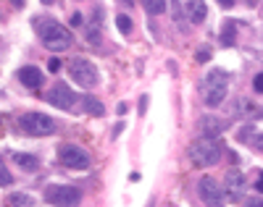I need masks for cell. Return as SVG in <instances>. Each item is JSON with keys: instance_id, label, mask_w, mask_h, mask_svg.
<instances>
[{"instance_id": "3957f363", "label": "cell", "mask_w": 263, "mask_h": 207, "mask_svg": "<svg viewBox=\"0 0 263 207\" xmlns=\"http://www.w3.org/2000/svg\"><path fill=\"white\" fill-rule=\"evenodd\" d=\"M227 79L229 76H227V71H221V68H211V71L205 74L200 92H203V100H205L208 108H218L227 100V92H229Z\"/></svg>"}, {"instance_id": "52a82bcc", "label": "cell", "mask_w": 263, "mask_h": 207, "mask_svg": "<svg viewBox=\"0 0 263 207\" xmlns=\"http://www.w3.org/2000/svg\"><path fill=\"white\" fill-rule=\"evenodd\" d=\"M197 192H200V199L208 204V207H224V189L213 176H203L200 183H197Z\"/></svg>"}, {"instance_id": "5b68a950", "label": "cell", "mask_w": 263, "mask_h": 207, "mask_svg": "<svg viewBox=\"0 0 263 207\" xmlns=\"http://www.w3.org/2000/svg\"><path fill=\"white\" fill-rule=\"evenodd\" d=\"M69 76L74 79V84H79L84 89H92L98 84V68L87 58H74L69 63Z\"/></svg>"}, {"instance_id": "30bf717a", "label": "cell", "mask_w": 263, "mask_h": 207, "mask_svg": "<svg viewBox=\"0 0 263 207\" xmlns=\"http://www.w3.org/2000/svg\"><path fill=\"white\" fill-rule=\"evenodd\" d=\"M224 189L229 192V199H239V197H242V192H245V176H242V171H237V168L227 171Z\"/></svg>"}, {"instance_id": "484cf974", "label": "cell", "mask_w": 263, "mask_h": 207, "mask_svg": "<svg viewBox=\"0 0 263 207\" xmlns=\"http://www.w3.org/2000/svg\"><path fill=\"white\" fill-rule=\"evenodd\" d=\"M195 60H197V63H205V60H211V50H197Z\"/></svg>"}, {"instance_id": "cb8c5ba5", "label": "cell", "mask_w": 263, "mask_h": 207, "mask_svg": "<svg viewBox=\"0 0 263 207\" xmlns=\"http://www.w3.org/2000/svg\"><path fill=\"white\" fill-rule=\"evenodd\" d=\"M48 71H50V74H58V71H61V60H58V58H50V60H48Z\"/></svg>"}, {"instance_id": "9c48e42d", "label": "cell", "mask_w": 263, "mask_h": 207, "mask_svg": "<svg viewBox=\"0 0 263 207\" xmlns=\"http://www.w3.org/2000/svg\"><path fill=\"white\" fill-rule=\"evenodd\" d=\"M48 102L55 105V108H61V110H71L74 102H77V95H74V92L66 87V84H55V87L48 92Z\"/></svg>"}, {"instance_id": "ba28073f", "label": "cell", "mask_w": 263, "mask_h": 207, "mask_svg": "<svg viewBox=\"0 0 263 207\" xmlns=\"http://www.w3.org/2000/svg\"><path fill=\"white\" fill-rule=\"evenodd\" d=\"M58 157H61V163L66 168H71V171H87L90 168V155H87L82 147H77V144H63Z\"/></svg>"}, {"instance_id": "f1b7e54d", "label": "cell", "mask_w": 263, "mask_h": 207, "mask_svg": "<svg viewBox=\"0 0 263 207\" xmlns=\"http://www.w3.org/2000/svg\"><path fill=\"white\" fill-rule=\"evenodd\" d=\"M218 6L229 11V8H234V0H218Z\"/></svg>"}, {"instance_id": "5bb4252c", "label": "cell", "mask_w": 263, "mask_h": 207, "mask_svg": "<svg viewBox=\"0 0 263 207\" xmlns=\"http://www.w3.org/2000/svg\"><path fill=\"white\" fill-rule=\"evenodd\" d=\"M187 16H190L192 24H200V21L208 16L205 0H187Z\"/></svg>"}, {"instance_id": "4fadbf2b", "label": "cell", "mask_w": 263, "mask_h": 207, "mask_svg": "<svg viewBox=\"0 0 263 207\" xmlns=\"http://www.w3.org/2000/svg\"><path fill=\"white\" fill-rule=\"evenodd\" d=\"M218 42H221V48H232L237 42V21L229 18L221 24V32H218Z\"/></svg>"}, {"instance_id": "83f0119b", "label": "cell", "mask_w": 263, "mask_h": 207, "mask_svg": "<svg viewBox=\"0 0 263 207\" xmlns=\"http://www.w3.org/2000/svg\"><path fill=\"white\" fill-rule=\"evenodd\" d=\"M71 27H82V13H74L71 16Z\"/></svg>"}, {"instance_id": "ffe728a7", "label": "cell", "mask_w": 263, "mask_h": 207, "mask_svg": "<svg viewBox=\"0 0 263 207\" xmlns=\"http://www.w3.org/2000/svg\"><path fill=\"white\" fill-rule=\"evenodd\" d=\"M11 183H13V178H11V171H8L3 163H0V187H11Z\"/></svg>"}, {"instance_id": "d6986e66", "label": "cell", "mask_w": 263, "mask_h": 207, "mask_svg": "<svg viewBox=\"0 0 263 207\" xmlns=\"http://www.w3.org/2000/svg\"><path fill=\"white\" fill-rule=\"evenodd\" d=\"M116 27H119L121 34H129V32H132V18H129L126 13H119V16H116Z\"/></svg>"}, {"instance_id": "2e32d148", "label": "cell", "mask_w": 263, "mask_h": 207, "mask_svg": "<svg viewBox=\"0 0 263 207\" xmlns=\"http://www.w3.org/2000/svg\"><path fill=\"white\" fill-rule=\"evenodd\" d=\"M3 202H6V207H34V199L24 192H11Z\"/></svg>"}, {"instance_id": "8fae6325", "label": "cell", "mask_w": 263, "mask_h": 207, "mask_svg": "<svg viewBox=\"0 0 263 207\" xmlns=\"http://www.w3.org/2000/svg\"><path fill=\"white\" fill-rule=\"evenodd\" d=\"M197 126H200V131H203V136H208V139H218V136L224 134V123L218 121V118H213V116H203L200 121H197Z\"/></svg>"}, {"instance_id": "4316f807", "label": "cell", "mask_w": 263, "mask_h": 207, "mask_svg": "<svg viewBox=\"0 0 263 207\" xmlns=\"http://www.w3.org/2000/svg\"><path fill=\"white\" fill-rule=\"evenodd\" d=\"M245 207H263V199H258V197H255V199H248Z\"/></svg>"}, {"instance_id": "603a6c76", "label": "cell", "mask_w": 263, "mask_h": 207, "mask_svg": "<svg viewBox=\"0 0 263 207\" xmlns=\"http://www.w3.org/2000/svg\"><path fill=\"white\" fill-rule=\"evenodd\" d=\"M253 89L258 92V95H263V71L255 74V79H253Z\"/></svg>"}, {"instance_id": "7c38bea8", "label": "cell", "mask_w": 263, "mask_h": 207, "mask_svg": "<svg viewBox=\"0 0 263 207\" xmlns=\"http://www.w3.org/2000/svg\"><path fill=\"white\" fill-rule=\"evenodd\" d=\"M18 81L29 89H37V87H42V71L34 66H24V68H18Z\"/></svg>"}, {"instance_id": "ac0fdd59", "label": "cell", "mask_w": 263, "mask_h": 207, "mask_svg": "<svg viewBox=\"0 0 263 207\" xmlns=\"http://www.w3.org/2000/svg\"><path fill=\"white\" fill-rule=\"evenodd\" d=\"M168 6V0H142V8L150 13V16H161Z\"/></svg>"}, {"instance_id": "277c9868", "label": "cell", "mask_w": 263, "mask_h": 207, "mask_svg": "<svg viewBox=\"0 0 263 207\" xmlns=\"http://www.w3.org/2000/svg\"><path fill=\"white\" fill-rule=\"evenodd\" d=\"M18 126L32 136H50L58 129V123L50 116H45V113H24V116L18 118Z\"/></svg>"}, {"instance_id": "1f68e13d", "label": "cell", "mask_w": 263, "mask_h": 207, "mask_svg": "<svg viewBox=\"0 0 263 207\" xmlns=\"http://www.w3.org/2000/svg\"><path fill=\"white\" fill-rule=\"evenodd\" d=\"M24 3H27V0H11L13 8H24Z\"/></svg>"}, {"instance_id": "7a4b0ae2", "label": "cell", "mask_w": 263, "mask_h": 207, "mask_svg": "<svg viewBox=\"0 0 263 207\" xmlns=\"http://www.w3.org/2000/svg\"><path fill=\"white\" fill-rule=\"evenodd\" d=\"M224 155V142L221 139H208V136H200L190 144V160L197 168H208L216 165Z\"/></svg>"}, {"instance_id": "4dcf8cb0", "label": "cell", "mask_w": 263, "mask_h": 207, "mask_svg": "<svg viewBox=\"0 0 263 207\" xmlns=\"http://www.w3.org/2000/svg\"><path fill=\"white\" fill-rule=\"evenodd\" d=\"M145 110H147V95L140 100V113H145Z\"/></svg>"}, {"instance_id": "836d02e7", "label": "cell", "mask_w": 263, "mask_h": 207, "mask_svg": "<svg viewBox=\"0 0 263 207\" xmlns=\"http://www.w3.org/2000/svg\"><path fill=\"white\" fill-rule=\"evenodd\" d=\"M42 3H45V6H50V3H55V0H42Z\"/></svg>"}, {"instance_id": "7402d4cb", "label": "cell", "mask_w": 263, "mask_h": 207, "mask_svg": "<svg viewBox=\"0 0 263 207\" xmlns=\"http://www.w3.org/2000/svg\"><path fill=\"white\" fill-rule=\"evenodd\" d=\"M87 39H90V45H98L100 42V29L98 27H90V29H87Z\"/></svg>"}, {"instance_id": "d6a6232c", "label": "cell", "mask_w": 263, "mask_h": 207, "mask_svg": "<svg viewBox=\"0 0 263 207\" xmlns=\"http://www.w3.org/2000/svg\"><path fill=\"white\" fill-rule=\"evenodd\" d=\"M248 6H258V0H248Z\"/></svg>"}, {"instance_id": "9a60e30c", "label": "cell", "mask_w": 263, "mask_h": 207, "mask_svg": "<svg viewBox=\"0 0 263 207\" xmlns=\"http://www.w3.org/2000/svg\"><path fill=\"white\" fill-rule=\"evenodd\" d=\"M11 160L24 171H37V165H40V160L34 155H27V152H11Z\"/></svg>"}, {"instance_id": "e0dca14e", "label": "cell", "mask_w": 263, "mask_h": 207, "mask_svg": "<svg viewBox=\"0 0 263 207\" xmlns=\"http://www.w3.org/2000/svg\"><path fill=\"white\" fill-rule=\"evenodd\" d=\"M82 108H84V113H90V116H105V108H103V102L98 100V97H82Z\"/></svg>"}, {"instance_id": "6da1fadb", "label": "cell", "mask_w": 263, "mask_h": 207, "mask_svg": "<svg viewBox=\"0 0 263 207\" xmlns=\"http://www.w3.org/2000/svg\"><path fill=\"white\" fill-rule=\"evenodd\" d=\"M37 32H40L42 45H45L48 50H53V53H63V50H69V48H71V42H74L71 32L66 29V27H61L58 21H50V18H40Z\"/></svg>"}, {"instance_id": "8992f818", "label": "cell", "mask_w": 263, "mask_h": 207, "mask_svg": "<svg viewBox=\"0 0 263 207\" xmlns=\"http://www.w3.org/2000/svg\"><path fill=\"white\" fill-rule=\"evenodd\" d=\"M45 202L53 204V207H77L82 202V192L77 187H66V183H61V187H48Z\"/></svg>"}, {"instance_id": "44dd1931", "label": "cell", "mask_w": 263, "mask_h": 207, "mask_svg": "<svg viewBox=\"0 0 263 207\" xmlns=\"http://www.w3.org/2000/svg\"><path fill=\"white\" fill-rule=\"evenodd\" d=\"M253 136H255V134H253V126L248 123V126H242V129H239V134H237V139H239V142H250Z\"/></svg>"}, {"instance_id": "f546056e", "label": "cell", "mask_w": 263, "mask_h": 207, "mask_svg": "<svg viewBox=\"0 0 263 207\" xmlns=\"http://www.w3.org/2000/svg\"><path fill=\"white\" fill-rule=\"evenodd\" d=\"M255 192H258V194H263V173H260V176H258V181H255Z\"/></svg>"}, {"instance_id": "d4e9b609", "label": "cell", "mask_w": 263, "mask_h": 207, "mask_svg": "<svg viewBox=\"0 0 263 207\" xmlns=\"http://www.w3.org/2000/svg\"><path fill=\"white\" fill-rule=\"evenodd\" d=\"M250 144H253L258 152H263V134H255L253 139H250Z\"/></svg>"}]
</instances>
